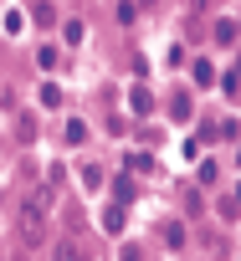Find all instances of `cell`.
I'll use <instances>...</instances> for the list:
<instances>
[{"label":"cell","mask_w":241,"mask_h":261,"mask_svg":"<svg viewBox=\"0 0 241 261\" xmlns=\"http://www.w3.org/2000/svg\"><path fill=\"white\" fill-rule=\"evenodd\" d=\"M41 102H46V108H57V102H62V87H52V82H41Z\"/></svg>","instance_id":"13"},{"label":"cell","mask_w":241,"mask_h":261,"mask_svg":"<svg viewBox=\"0 0 241 261\" xmlns=\"http://www.w3.org/2000/svg\"><path fill=\"white\" fill-rule=\"evenodd\" d=\"M16 230H21L26 246H46V195H31L16 210Z\"/></svg>","instance_id":"1"},{"label":"cell","mask_w":241,"mask_h":261,"mask_svg":"<svg viewBox=\"0 0 241 261\" xmlns=\"http://www.w3.org/2000/svg\"><path fill=\"white\" fill-rule=\"evenodd\" d=\"M21 26H26V16H21V11H6V31H11V36H16V31H21Z\"/></svg>","instance_id":"14"},{"label":"cell","mask_w":241,"mask_h":261,"mask_svg":"<svg viewBox=\"0 0 241 261\" xmlns=\"http://www.w3.org/2000/svg\"><path fill=\"white\" fill-rule=\"evenodd\" d=\"M215 41H221V46H236V21H231V16L215 21Z\"/></svg>","instance_id":"3"},{"label":"cell","mask_w":241,"mask_h":261,"mask_svg":"<svg viewBox=\"0 0 241 261\" xmlns=\"http://www.w3.org/2000/svg\"><path fill=\"white\" fill-rule=\"evenodd\" d=\"M103 230H108V236H118V230H124V205L103 210Z\"/></svg>","instance_id":"4"},{"label":"cell","mask_w":241,"mask_h":261,"mask_svg":"<svg viewBox=\"0 0 241 261\" xmlns=\"http://www.w3.org/2000/svg\"><path fill=\"white\" fill-rule=\"evenodd\" d=\"M113 195H118V205H129V200H134V179H129V174L113 179Z\"/></svg>","instance_id":"5"},{"label":"cell","mask_w":241,"mask_h":261,"mask_svg":"<svg viewBox=\"0 0 241 261\" xmlns=\"http://www.w3.org/2000/svg\"><path fill=\"white\" fill-rule=\"evenodd\" d=\"M82 185L98 190V185H103V169H98V164H82Z\"/></svg>","instance_id":"10"},{"label":"cell","mask_w":241,"mask_h":261,"mask_svg":"<svg viewBox=\"0 0 241 261\" xmlns=\"http://www.w3.org/2000/svg\"><path fill=\"white\" fill-rule=\"evenodd\" d=\"M52 261H92V256H87L77 241H57V246H52Z\"/></svg>","instance_id":"2"},{"label":"cell","mask_w":241,"mask_h":261,"mask_svg":"<svg viewBox=\"0 0 241 261\" xmlns=\"http://www.w3.org/2000/svg\"><path fill=\"white\" fill-rule=\"evenodd\" d=\"M241 215V200L236 195H221V220H236Z\"/></svg>","instance_id":"6"},{"label":"cell","mask_w":241,"mask_h":261,"mask_svg":"<svg viewBox=\"0 0 241 261\" xmlns=\"http://www.w3.org/2000/svg\"><path fill=\"white\" fill-rule=\"evenodd\" d=\"M190 72H195V82H205V87L215 82V72H210V62H190Z\"/></svg>","instance_id":"7"},{"label":"cell","mask_w":241,"mask_h":261,"mask_svg":"<svg viewBox=\"0 0 241 261\" xmlns=\"http://www.w3.org/2000/svg\"><path fill=\"white\" fill-rule=\"evenodd\" d=\"M170 113H175V118H190V97L175 92V97H170Z\"/></svg>","instance_id":"9"},{"label":"cell","mask_w":241,"mask_h":261,"mask_svg":"<svg viewBox=\"0 0 241 261\" xmlns=\"http://www.w3.org/2000/svg\"><path fill=\"white\" fill-rule=\"evenodd\" d=\"M164 241H170V246H185V225L170 220V225H164Z\"/></svg>","instance_id":"11"},{"label":"cell","mask_w":241,"mask_h":261,"mask_svg":"<svg viewBox=\"0 0 241 261\" xmlns=\"http://www.w3.org/2000/svg\"><path fill=\"white\" fill-rule=\"evenodd\" d=\"M31 16H36V21H41V26H52V21H57V11H52V0H41V6H36V11H31Z\"/></svg>","instance_id":"12"},{"label":"cell","mask_w":241,"mask_h":261,"mask_svg":"<svg viewBox=\"0 0 241 261\" xmlns=\"http://www.w3.org/2000/svg\"><path fill=\"white\" fill-rule=\"evenodd\" d=\"M129 102H134V113H149V108H154V97H149L144 87H134V97H129Z\"/></svg>","instance_id":"8"}]
</instances>
